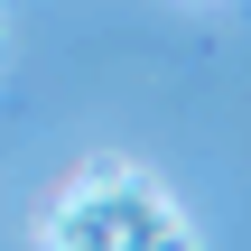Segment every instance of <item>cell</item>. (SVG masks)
<instances>
[{"label":"cell","mask_w":251,"mask_h":251,"mask_svg":"<svg viewBox=\"0 0 251 251\" xmlns=\"http://www.w3.org/2000/svg\"><path fill=\"white\" fill-rule=\"evenodd\" d=\"M56 242L65 251H186L177 224H168V205H158V186H140L121 168H102L84 196L56 205Z\"/></svg>","instance_id":"cell-1"}]
</instances>
